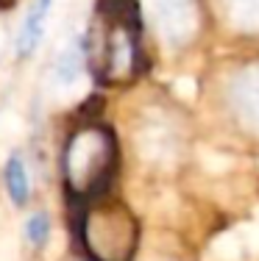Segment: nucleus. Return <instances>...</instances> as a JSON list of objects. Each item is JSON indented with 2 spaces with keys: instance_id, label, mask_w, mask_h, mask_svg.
I'll list each match as a JSON object with an SVG mask.
<instances>
[{
  "instance_id": "nucleus-2",
  "label": "nucleus",
  "mask_w": 259,
  "mask_h": 261,
  "mask_svg": "<svg viewBox=\"0 0 259 261\" xmlns=\"http://www.w3.org/2000/svg\"><path fill=\"white\" fill-rule=\"evenodd\" d=\"M117 139L112 128L92 120L73 128L61 153V178L70 200L92 203L106 195L117 172Z\"/></svg>"
},
{
  "instance_id": "nucleus-3",
  "label": "nucleus",
  "mask_w": 259,
  "mask_h": 261,
  "mask_svg": "<svg viewBox=\"0 0 259 261\" xmlns=\"http://www.w3.org/2000/svg\"><path fill=\"white\" fill-rule=\"evenodd\" d=\"M137 220L117 200H92L81 211L78 239L89 261H131L137 250Z\"/></svg>"
},
{
  "instance_id": "nucleus-8",
  "label": "nucleus",
  "mask_w": 259,
  "mask_h": 261,
  "mask_svg": "<svg viewBox=\"0 0 259 261\" xmlns=\"http://www.w3.org/2000/svg\"><path fill=\"white\" fill-rule=\"evenodd\" d=\"M17 0H0V9H9V6H14Z\"/></svg>"
},
{
  "instance_id": "nucleus-6",
  "label": "nucleus",
  "mask_w": 259,
  "mask_h": 261,
  "mask_svg": "<svg viewBox=\"0 0 259 261\" xmlns=\"http://www.w3.org/2000/svg\"><path fill=\"white\" fill-rule=\"evenodd\" d=\"M81 61H84V47L73 45L70 50L61 56V61H59V67H56L59 81H64V84L76 81V78H78V70H81Z\"/></svg>"
},
{
  "instance_id": "nucleus-1",
  "label": "nucleus",
  "mask_w": 259,
  "mask_h": 261,
  "mask_svg": "<svg viewBox=\"0 0 259 261\" xmlns=\"http://www.w3.org/2000/svg\"><path fill=\"white\" fill-rule=\"evenodd\" d=\"M84 59L103 86H126L145 70L137 0H98Z\"/></svg>"
},
{
  "instance_id": "nucleus-7",
  "label": "nucleus",
  "mask_w": 259,
  "mask_h": 261,
  "mask_svg": "<svg viewBox=\"0 0 259 261\" xmlns=\"http://www.w3.org/2000/svg\"><path fill=\"white\" fill-rule=\"evenodd\" d=\"M48 231H51V225H48L45 214H34L28 220V225H26V233H28V239L34 242V245H42V242L48 239Z\"/></svg>"
},
{
  "instance_id": "nucleus-4",
  "label": "nucleus",
  "mask_w": 259,
  "mask_h": 261,
  "mask_svg": "<svg viewBox=\"0 0 259 261\" xmlns=\"http://www.w3.org/2000/svg\"><path fill=\"white\" fill-rule=\"evenodd\" d=\"M51 6H53V0H31V9L20 25V36H17V53L20 56H31L39 47L48 14H51Z\"/></svg>"
},
{
  "instance_id": "nucleus-5",
  "label": "nucleus",
  "mask_w": 259,
  "mask_h": 261,
  "mask_svg": "<svg viewBox=\"0 0 259 261\" xmlns=\"http://www.w3.org/2000/svg\"><path fill=\"white\" fill-rule=\"evenodd\" d=\"M6 189H9V197L22 206L28 200V192H31V181H28V170H26V161L20 156H11L6 161Z\"/></svg>"
}]
</instances>
